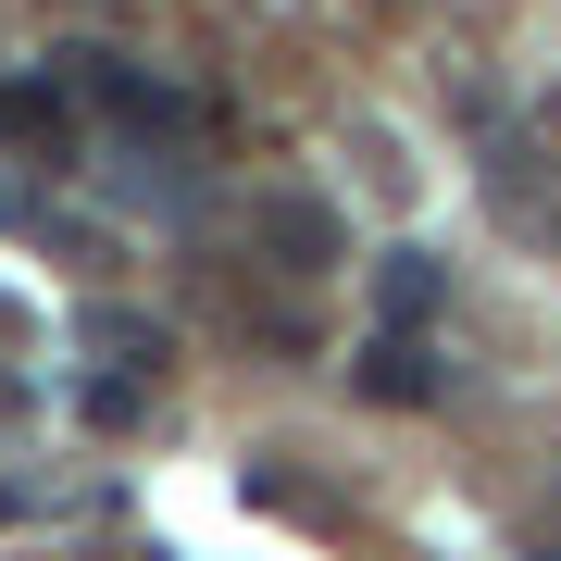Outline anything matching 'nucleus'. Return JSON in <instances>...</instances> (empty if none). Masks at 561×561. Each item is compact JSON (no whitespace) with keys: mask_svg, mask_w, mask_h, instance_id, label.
I'll use <instances>...</instances> for the list:
<instances>
[{"mask_svg":"<svg viewBox=\"0 0 561 561\" xmlns=\"http://www.w3.org/2000/svg\"><path fill=\"white\" fill-rule=\"evenodd\" d=\"M88 350H101L113 375H150V362H162V324H138V312H88Z\"/></svg>","mask_w":561,"mask_h":561,"instance_id":"6","label":"nucleus"},{"mask_svg":"<svg viewBox=\"0 0 561 561\" xmlns=\"http://www.w3.org/2000/svg\"><path fill=\"white\" fill-rule=\"evenodd\" d=\"M437 300H449V262H437V250H387V262H375V324L424 337V324H437Z\"/></svg>","mask_w":561,"mask_h":561,"instance_id":"4","label":"nucleus"},{"mask_svg":"<svg viewBox=\"0 0 561 561\" xmlns=\"http://www.w3.org/2000/svg\"><path fill=\"white\" fill-rule=\"evenodd\" d=\"M13 138H38V150L62 138V88L50 76H0V150H13Z\"/></svg>","mask_w":561,"mask_h":561,"instance_id":"5","label":"nucleus"},{"mask_svg":"<svg viewBox=\"0 0 561 561\" xmlns=\"http://www.w3.org/2000/svg\"><path fill=\"white\" fill-rule=\"evenodd\" d=\"M350 387H362V400H387V412H424V400H437V350H424V337H400V324H375V350H362L350 362Z\"/></svg>","mask_w":561,"mask_h":561,"instance_id":"3","label":"nucleus"},{"mask_svg":"<svg viewBox=\"0 0 561 561\" xmlns=\"http://www.w3.org/2000/svg\"><path fill=\"white\" fill-rule=\"evenodd\" d=\"M250 238L287 262V275H324V262H350V225L324 213V201H300V187H262L250 201Z\"/></svg>","mask_w":561,"mask_h":561,"instance_id":"2","label":"nucleus"},{"mask_svg":"<svg viewBox=\"0 0 561 561\" xmlns=\"http://www.w3.org/2000/svg\"><path fill=\"white\" fill-rule=\"evenodd\" d=\"M62 76H76L113 125H138V138H201V101H175L162 76H138V62H113V50H62Z\"/></svg>","mask_w":561,"mask_h":561,"instance_id":"1","label":"nucleus"}]
</instances>
